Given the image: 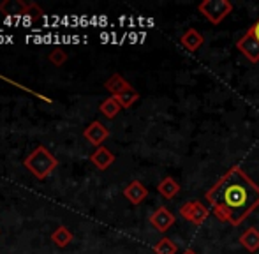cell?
Listing matches in <instances>:
<instances>
[{
  "label": "cell",
  "mask_w": 259,
  "mask_h": 254,
  "mask_svg": "<svg viewBox=\"0 0 259 254\" xmlns=\"http://www.w3.org/2000/svg\"><path fill=\"white\" fill-rule=\"evenodd\" d=\"M180 43H182V46H184L187 52H191V53H194L196 50L199 48V46L205 43V37H203L201 34H199L196 28H189L187 32H185L184 35H182V39H180Z\"/></svg>",
  "instance_id": "cell-11"
},
{
  "label": "cell",
  "mask_w": 259,
  "mask_h": 254,
  "mask_svg": "<svg viewBox=\"0 0 259 254\" xmlns=\"http://www.w3.org/2000/svg\"><path fill=\"white\" fill-rule=\"evenodd\" d=\"M129 87H131L129 81H127V79L123 78V76H120V74H111L104 83V89L108 90L113 97H116L118 94H122L123 90H127Z\"/></svg>",
  "instance_id": "cell-12"
},
{
  "label": "cell",
  "mask_w": 259,
  "mask_h": 254,
  "mask_svg": "<svg viewBox=\"0 0 259 254\" xmlns=\"http://www.w3.org/2000/svg\"><path fill=\"white\" fill-rule=\"evenodd\" d=\"M249 30H250V34H252V35H254V37H256V39H257V41H259V20L256 21V23H254V25H252V27H250V28H249Z\"/></svg>",
  "instance_id": "cell-21"
},
{
  "label": "cell",
  "mask_w": 259,
  "mask_h": 254,
  "mask_svg": "<svg viewBox=\"0 0 259 254\" xmlns=\"http://www.w3.org/2000/svg\"><path fill=\"white\" fill-rule=\"evenodd\" d=\"M175 216L167 206H159L154 214L150 216V224L155 228L159 233H166L171 226L175 224Z\"/></svg>",
  "instance_id": "cell-6"
},
{
  "label": "cell",
  "mask_w": 259,
  "mask_h": 254,
  "mask_svg": "<svg viewBox=\"0 0 259 254\" xmlns=\"http://www.w3.org/2000/svg\"><path fill=\"white\" fill-rule=\"evenodd\" d=\"M154 252L155 254H177L178 252V245L175 244L171 238L164 237L154 245Z\"/></svg>",
  "instance_id": "cell-18"
},
{
  "label": "cell",
  "mask_w": 259,
  "mask_h": 254,
  "mask_svg": "<svg viewBox=\"0 0 259 254\" xmlns=\"http://www.w3.org/2000/svg\"><path fill=\"white\" fill-rule=\"evenodd\" d=\"M115 155H113V152L109 150V148L106 147H99L96 148V152H94L92 155H90V161H92V164L96 166L97 170H101V172H104V170H108L109 166L115 162Z\"/></svg>",
  "instance_id": "cell-9"
},
{
  "label": "cell",
  "mask_w": 259,
  "mask_h": 254,
  "mask_svg": "<svg viewBox=\"0 0 259 254\" xmlns=\"http://www.w3.org/2000/svg\"><path fill=\"white\" fill-rule=\"evenodd\" d=\"M42 14H45V11H42L35 2H30L28 4V9H27V13H25V16H28L32 21H35V20H39Z\"/></svg>",
  "instance_id": "cell-20"
},
{
  "label": "cell",
  "mask_w": 259,
  "mask_h": 254,
  "mask_svg": "<svg viewBox=\"0 0 259 254\" xmlns=\"http://www.w3.org/2000/svg\"><path fill=\"white\" fill-rule=\"evenodd\" d=\"M240 244L249 252H257L259 251V231L256 228H247V230L240 235Z\"/></svg>",
  "instance_id": "cell-13"
},
{
  "label": "cell",
  "mask_w": 259,
  "mask_h": 254,
  "mask_svg": "<svg viewBox=\"0 0 259 254\" xmlns=\"http://www.w3.org/2000/svg\"><path fill=\"white\" fill-rule=\"evenodd\" d=\"M25 168L39 180H45L48 179L50 175L53 173V170H57L58 166V159L55 157L52 152L48 150L46 147L39 145L34 152L27 155V159L23 161Z\"/></svg>",
  "instance_id": "cell-2"
},
{
  "label": "cell",
  "mask_w": 259,
  "mask_h": 254,
  "mask_svg": "<svg viewBox=\"0 0 259 254\" xmlns=\"http://www.w3.org/2000/svg\"><path fill=\"white\" fill-rule=\"evenodd\" d=\"M123 196L129 199L131 205H140V203H143L145 198L148 196V189L140 182V180H133V182L123 189Z\"/></svg>",
  "instance_id": "cell-8"
},
{
  "label": "cell",
  "mask_w": 259,
  "mask_h": 254,
  "mask_svg": "<svg viewBox=\"0 0 259 254\" xmlns=\"http://www.w3.org/2000/svg\"><path fill=\"white\" fill-rule=\"evenodd\" d=\"M101 113L104 115L106 118H115L116 115L120 113V110H122V106H120V103L116 101V97H108V99H104L103 103H101L99 106Z\"/></svg>",
  "instance_id": "cell-15"
},
{
  "label": "cell",
  "mask_w": 259,
  "mask_h": 254,
  "mask_svg": "<svg viewBox=\"0 0 259 254\" xmlns=\"http://www.w3.org/2000/svg\"><path fill=\"white\" fill-rule=\"evenodd\" d=\"M205 198L219 221L240 226L259 206V186L240 166H231Z\"/></svg>",
  "instance_id": "cell-1"
},
{
  "label": "cell",
  "mask_w": 259,
  "mask_h": 254,
  "mask_svg": "<svg viewBox=\"0 0 259 254\" xmlns=\"http://www.w3.org/2000/svg\"><path fill=\"white\" fill-rule=\"evenodd\" d=\"M52 240L58 245V247H67V245L72 242V233L65 226H58L52 233Z\"/></svg>",
  "instance_id": "cell-16"
},
{
  "label": "cell",
  "mask_w": 259,
  "mask_h": 254,
  "mask_svg": "<svg viewBox=\"0 0 259 254\" xmlns=\"http://www.w3.org/2000/svg\"><path fill=\"white\" fill-rule=\"evenodd\" d=\"M157 191L160 196H164L166 199H173L175 196L180 192V184L173 179V177H166L157 184Z\"/></svg>",
  "instance_id": "cell-14"
},
{
  "label": "cell",
  "mask_w": 259,
  "mask_h": 254,
  "mask_svg": "<svg viewBox=\"0 0 259 254\" xmlns=\"http://www.w3.org/2000/svg\"><path fill=\"white\" fill-rule=\"evenodd\" d=\"M198 11L210 23L219 25L233 11V4L228 2V0H205L198 6Z\"/></svg>",
  "instance_id": "cell-3"
},
{
  "label": "cell",
  "mask_w": 259,
  "mask_h": 254,
  "mask_svg": "<svg viewBox=\"0 0 259 254\" xmlns=\"http://www.w3.org/2000/svg\"><path fill=\"white\" fill-rule=\"evenodd\" d=\"M83 136L87 138V141L89 143H92L94 147H103V143L106 141V138L109 136V131L108 127L104 124H101V122H92L89 127H87L85 131H83Z\"/></svg>",
  "instance_id": "cell-7"
},
{
  "label": "cell",
  "mask_w": 259,
  "mask_h": 254,
  "mask_svg": "<svg viewBox=\"0 0 259 254\" xmlns=\"http://www.w3.org/2000/svg\"><path fill=\"white\" fill-rule=\"evenodd\" d=\"M50 62H52L53 65H57V67H62L65 62H67V53L64 52V50H60V48H57V50H53L52 53H50Z\"/></svg>",
  "instance_id": "cell-19"
},
{
  "label": "cell",
  "mask_w": 259,
  "mask_h": 254,
  "mask_svg": "<svg viewBox=\"0 0 259 254\" xmlns=\"http://www.w3.org/2000/svg\"><path fill=\"white\" fill-rule=\"evenodd\" d=\"M138 99H140V94H138V90L133 89V87H129L127 90H123L122 94L116 96V101H118L122 108H131L134 103H138Z\"/></svg>",
  "instance_id": "cell-17"
},
{
  "label": "cell",
  "mask_w": 259,
  "mask_h": 254,
  "mask_svg": "<svg viewBox=\"0 0 259 254\" xmlns=\"http://www.w3.org/2000/svg\"><path fill=\"white\" fill-rule=\"evenodd\" d=\"M210 210L206 205H203L201 201L194 199V201H187L185 205L180 206V216L184 219H187L189 223H192L194 226H201L203 223L210 217Z\"/></svg>",
  "instance_id": "cell-4"
},
{
  "label": "cell",
  "mask_w": 259,
  "mask_h": 254,
  "mask_svg": "<svg viewBox=\"0 0 259 254\" xmlns=\"http://www.w3.org/2000/svg\"><path fill=\"white\" fill-rule=\"evenodd\" d=\"M184 254H198V252H196L194 249H187V251H185Z\"/></svg>",
  "instance_id": "cell-22"
},
{
  "label": "cell",
  "mask_w": 259,
  "mask_h": 254,
  "mask_svg": "<svg viewBox=\"0 0 259 254\" xmlns=\"http://www.w3.org/2000/svg\"><path fill=\"white\" fill-rule=\"evenodd\" d=\"M236 48H238V52L243 53V57H247L249 62H252V64L259 62V41L250 34V30H247L245 34H243V37L238 39Z\"/></svg>",
  "instance_id": "cell-5"
},
{
  "label": "cell",
  "mask_w": 259,
  "mask_h": 254,
  "mask_svg": "<svg viewBox=\"0 0 259 254\" xmlns=\"http://www.w3.org/2000/svg\"><path fill=\"white\" fill-rule=\"evenodd\" d=\"M28 4L23 0H4L0 2V13L6 16H25Z\"/></svg>",
  "instance_id": "cell-10"
}]
</instances>
